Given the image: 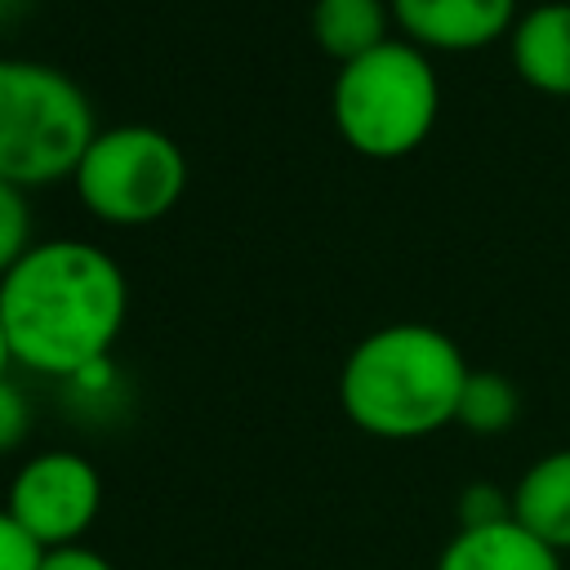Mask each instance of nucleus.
<instances>
[{"label": "nucleus", "mask_w": 570, "mask_h": 570, "mask_svg": "<svg viewBox=\"0 0 570 570\" xmlns=\"http://www.w3.org/2000/svg\"><path fill=\"white\" fill-rule=\"evenodd\" d=\"M129 316L125 267L76 236L31 240L0 276V325L13 365L49 379H85L107 365Z\"/></svg>", "instance_id": "f257e3e1"}, {"label": "nucleus", "mask_w": 570, "mask_h": 570, "mask_svg": "<svg viewBox=\"0 0 570 570\" xmlns=\"http://www.w3.org/2000/svg\"><path fill=\"white\" fill-rule=\"evenodd\" d=\"M463 383L468 361L445 330L392 321L347 352L338 370V405L370 436L414 441L454 423Z\"/></svg>", "instance_id": "f03ea898"}, {"label": "nucleus", "mask_w": 570, "mask_h": 570, "mask_svg": "<svg viewBox=\"0 0 570 570\" xmlns=\"http://www.w3.org/2000/svg\"><path fill=\"white\" fill-rule=\"evenodd\" d=\"M330 111L343 142L370 160L410 156L436 125L441 76L428 49L405 36H387L370 53L338 62Z\"/></svg>", "instance_id": "7ed1b4c3"}, {"label": "nucleus", "mask_w": 570, "mask_h": 570, "mask_svg": "<svg viewBox=\"0 0 570 570\" xmlns=\"http://www.w3.org/2000/svg\"><path fill=\"white\" fill-rule=\"evenodd\" d=\"M98 120L89 94L36 58L0 62V178L31 191L71 178Z\"/></svg>", "instance_id": "20e7f679"}, {"label": "nucleus", "mask_w": 570, "mask_h": 570, "mask_svg": "<svg viewBox=\"0 0 570 570\" xmlns=\"http://www.w3.org/2000/svg\"><path fill=\"white\" fill-rule=\"evenodd\" d=\"M71 183L94 218L111 227H147L178 205L187 156L156 125H111L94 134Z\"/></svg>", "instance_id": "39448f33"}, {"label": "nucleus", "mask_w": 570, "mask_h": 570, "mask_svg": "<svg viewBox=\"0 0 570 570\" xmlns=\"http://www.w3.org/2000/svg\"><path fill=\"white\" fill-rule=\"evenodd\" d=\"M4 508L45 552L71 548L102 508V476L76 450H40L18 468Z\"/></svg>", "instance_id": "423d86ee"}, {"label": "nucleus", "mask_w": 570, "mask_h": 570, "mask_svg": "<svg viewBox=\"0 0 570 570\" xmlns=\"http://www.w3.org/2000/svg\"><path fill=\"white\" fill-rule=\"evenodd\" d=\"M392 22L419 49L468 53L512 31L517 0H387Z\"/></svg>", "instance_id": "0eeeda50"}, {"label": "nucleus", "mask_w": 570, "mask_h": 570, "mask_svg": "<svg viewBox=\"0 0 570 570\" xmlns=\"http://www.w3.org/2000/svg\"><path fill=\"white\" fill-rule=\"evenodd\" d=\"M508 53L525 85L570 98V0H543L517 13Z\"/></svg>", "instance_id": "6e6552de"}, {"label": "nucleus", "mask_w": 570, "mask_h": 570, "mask_svg": "<svg viewBox=\"0 0 570 570\" xmlns=\"http://www.w3.org/2000/svg\"><path fill=\"white\" fill-rule=\"evenodd\" d=\"M436 570H561V557L508 517L490 525H459L441 548Z\"/></svg>", "instance_id": "1a4fd4ad"}, {"label": "nucleus", "mask_w": 570, "mask_h": 570, "mask_svg": "<svg viewBox=\"0 0 570 570\" xmlns=\"http://www.w3.org/2000/svg\"><path fill=\"white\" fill-rule=\"evenodd\" d=\"M512 521L557 557L570 552V450H552L521 472L512 485Z\"/></svg>", "instance_id": "9d476101"}, {"label": "nucleus", "mask_w": 570, "mask_h": 570, "mask_svg": "<svg viewBox=\"0 0 570 570\" xmlns=\"http://www.w3.org/2000/svg\"><path fill=\"white\" fill-rule=\"evenodd\" d=\"M387 27H392L387 0H316L312 4V36L338 62H352L374 45H383Z\"/></svg>", "instance_id": "9b49d317"}, {"label": "nucleus", "mask_w": 570, "mask_h": 570, "mask_svg": "<svg viewBox=\"0 0 570 570\" xmlns=\"http://www.w3.org/2000/svg\"><path fill=\"white\" fill-rule=\"evenodd\" d=\"M517 414H521V396H517V383L508 374H499V370H468L454 423H463L468 432L494 436V432L512 428Z\"/></svg>", "instance_id": "f8f14e48"}, {"label": "nucleus", "mask_w": 570, "mask_h": 570, "mask_svg": "<svg viewBox=\"0 0 570 570\" xmlns=\"http://www.w3.org/2000/svg\"><path fill=\"white\" fill-rule=\"evenodd\" d=\"M31 249V205L27 191L0 178V276Z\"/></svg>", "instance_id": "ddd939ff"}, {"label": "nucleus", "mask_w": 570, "mask_h": 570, "mask_svg": "<svg viewBox=\"0 0 570 570\" xmlns=\"http://www.w3.org/2000/svg\"><path fill=\"white\" fill-rule=\"evenodd\" d=\"M45 548L9 517V508H0V570H40Z\"/></svg>", "instance_id": "4468645a"}, {"label": "nucleus", "mask_w": 570, "mask_h": 570, "mask_svg": "<svg viewBox=\"0 0 570 570\" xmlns=\"http://www.w3.org/2000/svg\"><path fill=\"white\" fill-rule=\"evenodd\" d=\"M27 432H31V405H27V396H22L18 383L0 379V454L18 450L27 441Z\"/></svg>", "instance_id": "2eb2a0df"}, {"label": "nucleus", "mask_w": 570, "mask_h": 570, "mask_svg": "<svg viewBox=\"0 0 570 570\" xmlns=\"http://www.w3.org/2000/svg\"><path fill=\"white\" fill-rule=\"evenodd\" d=\"M459 525H490L512 517V494H499L494 485H468L459 499Z\"/></svg>", "instance_id": "dca6fc26"}, {"label": "nucleus", "mask_w": 570, "mask_h": 570, "mask_svg": "<svg viewBox=\"0 0 570 570\" xmlns=\"http://www.w3.org/2000/svg\"><path fill=\"white\" fill-rule=\"evenodd\" d=\"M40 570H116V566H111L102 552H94V548H85V543H71V548L45 552Z\"/></svg>", "instance_id": "f3484780"}, {"label": "nucleus", "mask_w": 570, "mask_h": 570, "mask_svg": "<svg viewBox=\"0 0 570 570\" xmlns=\"http://www.w3.org/2000/svg\"><path fill=\"white\" fill-rule=\"evenodd\" d=\"M9 365H13V352H9V338H4V325H0V379H9Z\"/></svg>", "instance_id": "a211bd4d"}, {"label": "nucleus", "mask_w": 570, "mask_h": 570, "mask_svg": "<svg viewBox=\"0 0 570 570\" xmlns=\"http://www.w3.org/2000/svg\"><path fill=\"white\" fill-rule=\"evenodd\" d=\"M0 36H4V31H0ZM0 62H4V53H0Z\"/></svg>", "instance_id": "6ab92c4d"}]
</instances>
